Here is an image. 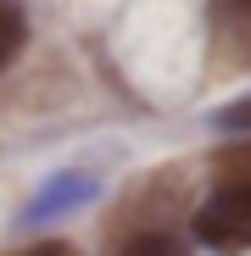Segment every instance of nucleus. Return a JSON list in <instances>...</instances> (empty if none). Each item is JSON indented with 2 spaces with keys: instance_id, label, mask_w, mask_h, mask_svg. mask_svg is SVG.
Instances as JSON below:
<instances>
[{
  "instance_id": "nucleus-5",
  "label": "nucleus",
  "mask_w": 251,
  "mask_h": 256,
  "mask_svg": "<svg viewBox=\"0 0 251 256\" xmlns=\"http://www.w3.org/2000/svg\"><path fill=\"white\" fill-rule=\"evenodd\" d=\"M212 122L223 128V134H251V100H234V106H223Z\"/></svg>"
},
{
  "instance_id": "nucleus-1",
  "label": "nucleus",
  "mask_w": 251,
  "mask_h": 256,
  "mask_svg": "<svg viewBox=\"0 0 251 256\" xmlns=\"http://www.w3.org/2000/svg\"><path fill=\"white\" fill-rule=\"evenodd\" d=\"M195 240L206 250H251V190H218L195 212Z\"/></svg>"
},
{
  "instance_id": "nucleus-3",
  "label": "nucleus",
  "mask_w": 251,
  "mask_h": 256,
  "mask_svg": "<svg viewBox=\"0 0 251 256\" xmlns=\"http://www.w3.org/2000/svg\"><path fill=\"white\" fill-rule=\"evenodd\" d=\"M218 173H223V190H251V145L218 156Z\"/></svg>"
},
{
  "instance_id": "nucleus-2",
  "label": "nucleus",
  "mask_w": 251,
  "mask_h": 256,
  "mask_svg": "<svg viewBox=\"0 0 251 256\" xmlns=\"http://www.w3.org/2000/svg\"><path fill=\"white\" fill-rule=\"evenodd\" d=\"M0 12H6V45H0V67H12L17 50H23V39H28V28H23V6H17V0H0Z\"/></svg>"
},
{
  "instance_id": "nucleus-7",
  "label": "nucleus",
  "mask_w": 251,
  "mask_h": 256,
  "mask_svg": "<svg viewBox=\"0 0 251 256\" xmlns=\"http://www.w3.org/2000/svg\"><path fill=\"white\" fill-rule=\"evenodd\" d=\"M234 6H240V12H251V0H234Z\"/></svg>"
},
{
  "instance_id": "nucleus-4",
  "label": "nucleus",
  "mask_w": 251,
  "mask_h": 256,
  "mask_svg": "<svg viewBox=\"0 0 251 256\" xmlns=\"http://www.w3.org/2000/svg\"><path fill=\"white\" fill-rule=\"evenodd\" d=\"M123 256H184V250H179V240H167V234H140V240L123 245Z\"/></svg>"
},
{
  "instance_id": "nucleus-6",
  "label": "nucleus",
  "mask_w": 251,
  "mask_h": 256,
  "mask_svg": "<svg viewBox=\"0 0 251 256\" xmlns=\"http://www.w3.org/2000/svg\"><path fill=\"white\" fill-rule=\"evenodd\" d=\"M28 256H62V250H56V245H39V250H28Z\"/></svg>"
}]
</instances>
